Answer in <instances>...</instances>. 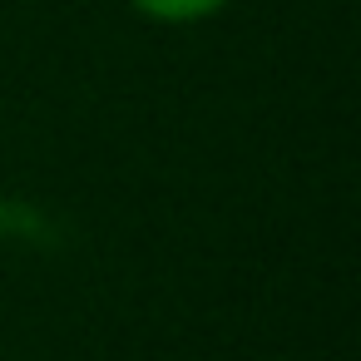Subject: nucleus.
Here are the masks:
<instances>
[{
  "mask_svg": "<svg viewBox=\"0 0 361 361\" xmlns=\"http://www.w3.org/2000/svg\"><path fill=\"white\" fill-rule=\"evenodd\" d=\"M124 6L154 25H203V20L223 16L233 0H124Z\"/></svg>",
  "mask_w": 361,
  "mask_h": 361,
  "instance_id": "f257e3e1",
  "label": "nucleus"
}]
</instances>
